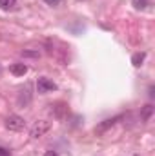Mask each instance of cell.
Wrapping results in <instances>:
<instances>
[{
	"instance_id": "12",
	"label": "cell",
	"mask_w": 155,
	"mask_h": 156,
	"mask_svg": "<svg viewBox=\"0 0 155 156\" xmlns=\"http://www.w3.org/2000/svg\"><path fill=\"white\" fill-rule=\"evenodd\" d=\"M11 153L7 151V149H4V147H0V156H9Z\"/></svg>"
},
{
	"instance_id": "7",
	"label": "cell",
	"mask_w": 155,
	"mask_h": 156,
	"mask_svg": "<svg viewBox=\"0 0 155 156\" xmlns=\"http://www.w3.org/2000/svg\"><path fill=\"white\" fill-rule=\"evenodd\" d=\"M15 5H17V0H0V9H4V11H9Z\"/></svg>"
},
{
	"instance_id": "13",
	"label": "cell",
	"mask_w": 155,
	"mask_h": 156,
	"mask_svg": "<svg viewBox=\"0 0 155 156\" xmlns=\"http://www.w3.org/2000/svg\"><path fill=\"white\" fill-rule=\"evenodd\" d=\"M135 156H137V154H135Z\"/></svg>"
},
{
	"instance_id": "11",
	"label": "cell",
	"mask_w": 155,
	"mask_h": 156,
	"mask_svg": "<svg viewBox=\"0 0 155 156\" xmlns=\"http://www.w3.org/2000/svg\"><path fill=\"white\" fill-rule=\"evenodd\" d=\"M44 156H59V154H57V151L49 149V151H46V153H44Z\"/></svg>"
},
{
	"instance_id": "3",
	"label": "cell",
	"mask_w": 155,
	"mask_h": 156,
	"mask_svg": "<svg viewBox=\"0 0 155 156\" xmlns=\"http://www.w3.org/2000/svg\"><path fill=\"white\" fill-rule=\"evenodd\" d=\"M37 89H39V93L46 94V93L55 91V89H57V83H55L53 80H49L47 76H40L39 80H37Z\"/></svg>"
},
{
	"instance_id": "10",
	"label": "cell",
	"mask_w": 155,
	"mask_h": 156,
	"mask_svg": "<svg viewBox=\"0 0 155 156\" xmlns=\"http://www.w3.org/2000/svg\"><path fill=\"white\" fill-rule=\"evenodd\" d=\"M44 4H47V5H51V7H57V5H60L64 0H42Z\"/></svg>"
},
{
	"instance_id": "1",
	"label": "cell",
	"mask_w": 155,
	"mask_h": 156,
	"mask_svg": "<svg viewBox=\"0 0 155 156\" xmlns=\"http://www.w3.org/2000/svg\"><path fill=\"white\" fill-rule=\"evenodd\" d=\"M6 127L13 133H20L26 127V120L22 116H18V115H11V116L6 118Z\"/></svg>"
},
{
	"instance_id": "2",
	"label": "cell",
	"mask_w": 155,
	"mask_h": 156,
	"mask_svg": "<svg viewBox=\"0 0 155 156\" xmlns=\"http://www.w3.org/2000/svg\"><path fill=\"white\" fill-rule=\"evenodd\" d=\"M51 129V123L47 122V120H39V122H35L33 123V127H31V138H35V140H39V138H42L47 131Z\"/></svg>"
},
{
	"instance_id": "4",
	"label": "cell",
	"mask_w": 155,
	"mask_h": 156,
	"mask_svg": "<svg viewBox=\"0 0 155 156\" xmlns=\"http://www.w3.org/2000/svg\"><path fill=\"white\" fill-rule=\"evenodd\" d=\"M120 118H122V116H115V118H108V120H104L102 123H99V125L95 127V133H97V134H102L104 131H108L110 127H113Z\"/></svg>"
},
{
	"instance_id": "5",
	"label": "cell",
	"mask_w": 155,
	"mask_h": 156,
	"mask_svg": "<svg viewBox=\"0 0 155 156\" xmlns=\"http://www.w3.org/2000/svg\"><path fill=\"white\" fill-rule=\"evenodd\" d=\"M9 71H11L15 76H24V75L28 73V66H26V64H13V66L9 67Z\"/></svg>"
},
{
	"instance_id": "8",
	"label": "cell",
	"mask_w": 155,
	"mask_h": 156,
	"mask_svg": "<svg viewBox=\"0 0 155 156\" xmlns=\"http://www.w3.org/2000/svg\"><path fill=\"white\" fill-rule=\"evenodd\" d=\"M152 113H153V107H152V105H146V107L142 109V115H141V116H142V120H144V122H148V120H150V116H152Z\"/></svg>"
},
{
	"instance_id": "6",
	"label": "cell",
	"mask_w": 155,
	"mask_h": 156,
	"mask_svg": "<svg viewBox=\"0 0 155 156\" xmlns=\"http://www.w3.org/2000/svg\"><path fill=\"white\" fill-rule=\"evenodd\" d=\"M144 58H146V53H135V55L131 56V64H133L135 67H141L142 62H144Z\"/></svg>"
},
{
	"instance_id": "9",
	"label": "cell",
	"mask_w": 155,
	"mask_h": 156,
	"mask_svg": "<svg viewBox=\"0 0 155 156\" xmlns=\"http://www.w3.org/2000/svg\"><path fill=\"white\" fill-rule=\"evenodd\" d=\"M133 5L135 9H146L150 5V0H133Z\"/></svg>"
}]
</instances>
